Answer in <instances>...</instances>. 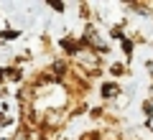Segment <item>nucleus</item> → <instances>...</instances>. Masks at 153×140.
Returning <instances> with one entry per match:
<instances>
[]
</instances>
